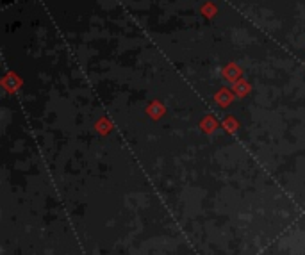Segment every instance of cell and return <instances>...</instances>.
Returning <instances> with one entry per match:
<instances>
[]
</instances>
